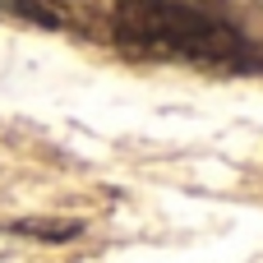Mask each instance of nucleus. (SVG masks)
Listing matches in <instances>:
<instances>
[{"mask_svg":"<svg viewBox=\"0 0 263 263\" xmlns=\"http://www.w3.org/2000/svg\"><path fill=\"white\" fill-rule=\"evenodd\" d=\"M111 37L134 60H176L208 69H263V51L222 14L185 0H120Z\"/></svg>","mask_w":263,"mask_h":263,"instance_id":"nucleus-1","label":"nucleus"},{"mask_svg":"<svg viewBox=\"0 0 263 263\" xmlns=\"http://www.w3.org/2000/svg\"><path fill=\"white\" fill-rule=\"evenodd\" d=\"M9 231H18V236H46V240H60V236H74V231H79V222H14Z\"/></svg>","mask_w":263,"mask_h":263,"instance_id":"nucleus-2","label":"nucleus"}]
</instances>
